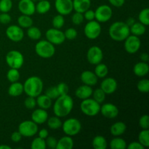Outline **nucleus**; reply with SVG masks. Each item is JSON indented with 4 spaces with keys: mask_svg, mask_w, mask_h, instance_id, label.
<instances>
[{
    "mask_svg": "<svg viewBox=\"0 0 149 149\" xmlns=\"http://www.w3.org/2000/svg\"><path fill=\"white\" fill-rule=\"evenodd\" d=\"M64 35H65V39L74 40L77 37L78 33H77V31L74 28H68L64 32Z\"/></svg>",
    "mask_w": 149,
    "mask_h": 149,
    "instance_id": "49530a36",
    "label": "nucleus"
},
{
    "mask_svg": "<svg viewBox=\"0 0 149 149\" xmlns=\"http://www.w3.org/2000/svg\"><path fill=\"white\" fill-rule=\"evenodd\" d=\"M44 84L42 79L36 76L30 77L25 81L23 84V92L28 96L36 97L42 94L43 91Z\"/></svg>",
    "mask_w": 149,
    "mask_h": 149,
    "instance_id": "7ed1b4c3",
    "label": "nucleus"
},
{
    "mask_svg": "<svg viewBox=\"0 0 149 149\" xmlns=\"http://www.w3.org/2000/svg\"><path fill=\"white\" fill-rule=\"evenodd\" d=\"M92 95L93 96V99L97 103L101 104L105 101L106 94L100 88H97L93 92Z\"/></svg>",
    "mask_w": 149,
    "mask_h": 149,
    "instance_id": "58836bf2",
    "label": "nucleus"
},
{
    "mask_svg": "<svg viewBox=\"0 0 149 149\" xmlns=\"http://www.w3.org/2000/svg\"><path fill=\"white\" fill-rule=\"evenodd\" d=\"M13 7L12 0H0V13H9Z\"/></svg>",
    "mask_w": 149,
    "mask_h": 149,
    "instance_id": "37998d69",
    "label": "nucleus"
},
{
    "mask_svg": "<svg viewBox=\"0 0 149 149\" xmlns=\"http://www.w3.org/2000/svg\"><path fill=\"white\" fill-rule=\"evenodd\" d=\"M45 36H46L47 40L49 41L54 45H61L65 40L64 32L55 28L48 29L45 33Z\"/></svg>",
    "mask_w": 149,
    "mask_h": 149,
    "instance_id": "9b49d317",
    "label": "nucleus"
},
{
    "mask_svg": "<svg viewBox=\"0 0 149 149\" xmlns=\"http://www.w3.org/2000/svg\"><path fill=\"white\" fill-rule=\"evenodd\" d=\"M93 147L95 149H106L108 146V143L106 138L102 135H96L92 143Z\"/></svg>",
    "mask_w": 149,
    "mask_h": 149,
    "instance_id": "c756f323",
    "label": "nucleus"
},
{
    "mask_svg": "<svg viewBox=\"0 0 149 149\" xmlns=\"http://www.w3.org/2000/svg\"><path fill=\"white\" fill-rule=\"evenodd\" d=\"M57 89H58V91L60 95H67L68 93V86L67 85V84L64 82H61L56 85Z\"/></svg>",
    "mask_w": 149,
    "mask_h": 149,
    "instance_id": "8fccbe9b",
    "label": "nucleus"
},
{
    "mask_svg": "<svg viewBox=\"0 0 149 149\" xmlns=\"http://www.w3.org/2000/svg\"><path fill=\"white\" fill-rule=\"evenodd\" d=\"M55 7L58 14L68 15L71 14L73 9V0H55Z\"/></svg>",
    "mask_w": 149,
    "mask_h": 149,
    "instance_id": "2eb2a0df",
    "label": "nucleus"
},
{
    "mask_svg": "<svg viewBox=\"0 0 149 149\" xmlns=\"http://www.w3.org/2000/svg\"><path fill=\"white\" fill-rule=\"evenodd\" d=\"M118 84L116 80L112 77L105 78L100 83V88L106 93V95L113 94L117 90Z\"/></svg>",
    "mask_w": 149,
    "mask_h": 149,
    "instance_id": "a211bd4d",
    "label": "nucleus"
},
{
    "mask_svg": "<svg viewBox=\"0 0 149 149\" xmlns=\"http://www.w3.org/2000/svg\"><path fill=\"white\" fill-rule=\"evenodd\" d=\"M138 142L143 146L145 148L149 146V130H143L138 134Z\"/></svg>",
    "mask_w": 149,
    "mask_h": 149,
    "instance_id": "c9c22d12",
    "label": "nucleus"
},
{
    "mask_svg": "<svg viewBox=\"0 0 149 149\" xmlns=\"http://www.w3.org/2000/svg\"><path fill=\"white\" fill-rule=\"evenodd\" d=\"M139 126L143 130L149 129V116L147 114L143 115L139 119Z\"/></svg>",
    "mask_w": 149,
    "mask_h": 149,
    "instance_id": "09e8293b",
    "label": "nucleus"
},
{
    "mask_svg": "<svg viewBox=\"0 0 149 149\" xmlns=\"http://www.w3.org/2000/svg\"><path fill=\"white\" fill-rule=\"evenodd\" d=\"M5 61L10 68L19 69L24 63V57L19 51L10 50L6 55Z\"/></svg>",
    "mask_w": 149,
    "mask_h": 149,
    "instance_id": "0eeeda50",
    "label": "nucleus"
},
{
    "mask_svg": "<svg viewBox=\"0 0 149 149\" xmlns=\"http://www.w3.org/2000/svg\"><path fill=\"white\" fill-rule=\"evenodd\" d=\"M141 46V42L139 37L135 35L130 34L125 39V49L130 54H135L140 49Z\"/></svg>",
    "mask_w": 149,
    "mask_h": 149,
    "instance_id": "f8f14e48",
    "label": "nucleus"
},
{
    "mask_svg": "<svg viewBox=\"0 0 149 149\" xmlns=\"http://www.w3.org/2000/svg\"><path fill=\"white\" fill-rule=\"evenodd\" d=\"M11 16L8 14V13H0V23L1 24H8L11 22Z\"/></svg>",
    "mask_w": 149,
    "mask_h": 149,
    "instance_id": "603ef678",
    "label": "nucleus"
},
{
    "mask_svg": "<svg viewBox=\"0 0 149 149\" xmlns=\"http://www.w3.org/2000/svg\"><path fill=\"white\" fill-rule=\"evenodd\" d=\"M91 7V0H73V9L75 12L84 13Z\"/></svg>",
    "mask_w": 149,
    "mask_h": 149,
    "instance_id": "5701e85b",
    "label": "nucleus"
},
{
    "mask_svg": "<svg viewBox=\"0 0 149 149\" xmlns=\"http://www.w3.org/2000/svg\"><path fill=\"white\" fill-rule=\"evenodd\" d=\"M138 20L140 23H143L146 26L149 25V9L148 7L141 10L138 15Z\"/></svg>",
    "mask_w": 149,
    "mask_h": 149,
    "instance_id": "4c0bfd02",
    "label": "nucleus"
},
{
    "mask_svg": "<svg viewBox=\"0 0 149 149\" xmlns=\"http://www.w3.org/2000/svg\"><path fill=\"white\" fill-rule=\"evenodd\" d=\"M48 119V113L47 110L42 109H35L31 113V120L37 125L45 123Z\"/></svg>",
    "mask_w": 149,
    "mask_h": 149,
    "instance_id": "6ab92c4d",
    "label": "nucleus"
},
{
    "mask_svg": "<svg viewBox=\"0 0 149 149\" xmlns=\"http://www.w3.org/2000/svg\"><path fill=\"white\" fill-rule=\"evenodd\" d=\"M47 145L45 139L38 138H34L31 144V149H46Z\"/></svg>",
    "mask_w": 149,
    "mask_h": 149,
    "instance_id": "ea45409f",
    "label": "nucleus"
},
{
    "mask_svg": "<svg viewBox=\"0 0 149 149\" xmlns=\"http://www.w3.org/2000/svg\"><path fill=\"white\" fill-rule=\"evenodd\" d=\"M102 28L100 23L97 20H90L85 25L84 33L86 37L90 39H95L98 37L101 33Z\"/></svg>",
    "mask_w": 149,
    "mask_h": 149,
    "instance_id": "1a4fd4ad",
    "label": "nucleus"
},
{
    "mask_svg": "<svg viewBox=\"0 0 149 149\" xmlns=\"http://www.w3.org/2000/svg\"><path fill=\"white\" fill-rule=\"evenodd\" d=\"M47 126L51 130H58L62 127V121L61 120L60 117L55 116H52L50 118H48L47 120Z\"/></svg>",
    "mask_w": 149,
    "mask_h": 149,
    "instance_id": "72a5a7b5",
    "label": "nucleus"
},
{
    "mask_svg": "<svg viewBox=\"0 0 149 149\" xmlns=\"http://www.w3.org/2000/svg\"><path fill=\"white\" fill-rule=\"evenodd\" d=\"M35 52L36 55L42 58L47 59L55 55V45L46 40H40L35 45Z\"/></svg>",
    "mask_w": 149,
    "mask_h": 149,
    "instance_id": "20e7f679",
    "label": "nucleus"
},
{
    "mask_svg": "<svg viewBox=\"0 0 149 149\" xmlns=\"http://www.w3.org/2000/svg\"><path fill=\"white\" fill-rule=\"evenodd\" d=\"M5 33L7 37L14 42H20L24 37V32L23 29L16 25H11L7 27Z\"/></svg>",
    "mask_w": 149,
    "mask_h": 149,
    "instance_id": "ddd939ff",
    "label": "nucleus"
},
{
    "mask_svg": "<svg viewBox=\"0 0 149 149\" xmlns=\"http://www.w3.org/2000/svg\"><path fill=\"white\" fill-rule=\"evenodd\" d=\"M24 106L29 110H33L36 106V97L28 96L24 100Z\"/></svg>",
    "mask_w": 149,
    "mask_h": 149,
    "instance_id": "c03bdc74",
    "label": "nucleus"
},
{
    "mask_svg": "<svg viewBox=\"0 0 149 149\" xmlns=\"http://www.w3.org/2000/svg\"><path fill=\"white\" fill-rule=\"evenodd\" d=\"M45 95H46L47 96H48L50 99H52V100H55L57 97H58L60 96L59 93H58L56 86L49 87V88L45 91Z\"/></svg>",
    "mask_w": 149,
    "mask_h": 149,
    "instance_id": "a18cd8bd",
    "label": "nucleus"
},
{
    "mask_svg": "<svg viewBox=\"0 0 149 149\" xmlns=\"http://www.w3.org/2000/svg\"><path fill=\"white\" fill-rule=\"evenodd\" d=\"M100 112L104 117L108 119H114L118 116L119 111L116 105L107 103L100 106Z\"/></svg>",
    "mask_w": 149,
    "mask_h": 149,
    "instance_id": "dca6fc26",
    "label": "nucleus"
},
{
    "mask_svg": "<svg viewBox=\"0 0 149 149\" xmlns=\"http://www.w3.org/2000/svg\"><path fill=\"white\" fill-rule=\"evenodd\" d=\"M113 10L110 6L107 4H102L95 11V19L99 23H106L112 17Z\"/></svg>",
    "mask_w": 149,
    "mask_h": 149,
    "instance_id": "9d476101",
    "label": "nucleus"
},
{
    "mask_svg": "<svg viewBox=\"0 0 149 149\" xmlns=\"http://www.w3.org/2000/svg\"><path fill=\"white\" fill-rule=\"evenodd\" d=\"M52 24L53 28L58 29H61L65 24V19H64L63 15H57L52 18Z\"/></svg>",
    "mask_w": 149,
    "mask_h": 149,
    "instance_id": "a19ab883",
    "label": "nucleus"
},
{
    "mask_svg": "<svg viewBox=\"0 0 149 149\" xmlns=\"http://www.w3.org/2000/svg\"><path fill=\"white\" fill-rule=\"evenodd\" d=\"M127 148L128 149H144L145 147L141 145L138 141H133L127 146Z\"/></svg>",
    "mask_w": 149,
    "mask_h": 149,
    "instance_id": "6e6d98bb",
    "label": "nucleus"
},
{
    "mask_svg": "<svg viewBox=\"0 0 149 149\" xmlns=\"http://www.w3.org/2000/svg\"><path fill=\"white\" fill-rule=\"evenodd\" d=\"M17 7L22 15L31 16L36 13L35 4L32 0H19Z\"/></svg>",
    "mask_w": 149,
    "mask_h": 149,
    "instance_id": "f3484780",
    "label": "nucleus"
},
{
    "mask_svg": "<svg viewBox=\"0 0 149 149\" xmlns=\"http://www.w3.org/2000/svg\"><path fill=\"white\" fill-rule=\"evenodd\" d=\"M18 131L23 137L30 138L36 135L39 131L38 125L32 120H26L22 122L18 126Z\"/></svg>",
    "mask_w": 149,
    "mask_h": 149,
    "instance_id": "6e6552de",
    "label": "nucleus"
},
{
    "mask_svg": "<svg viewBox=\"0 0 149 149\" xmlns=\"http://www.w3.org/2000/svg\"><path fill=\"white\" fill-rule=\"evenodd\" d=\"M74 108V100L69 95H60L55 99L53 105V113L60 118L68 116Z\"/></svg>",
    "mask_w": 149,
    "mask_h": 149,
    "instance_id": "f257e3e1",
    "label": "nucleus"
},
{
    "mask_svg": "<svg viewBox=\"0 0 149 149\" xmlns=\"http://www.w3.org/2000/svg\"><path fill=\"white\" fill-rule=\"evenodd\" d=\"M94 73L97 78H105L109 74V68L106 64L100 63L96 65Z\"/></svg>",
    "mask_w": 149,
    "mask_h": 149,
    "instance_id": "2f4dec72",
    "label": "nucleus"
},
{
    "mask_svg": "<svg viewBox=\"0 0 149 149\" xmlns=\"http://www.w3.org/2000/svg\"><path fill=\"white\" fill-rule=\"evenodd\" d=\"M140 58H141V61H143V62L147 63L149 61V56H148V53H146V52H143V53L141 54V56H140Z\"/></svg>",
    "mask_w": 149,
    "mask_h": 149,
    "instance_id": "bf43d9fd",
    "label": "nucleus"
},
{
    "mask_svg": "<svg viewBox=\"0 0 149 149\" xmlns=\"http://www.w3.org/2000/svg\"><path fill=\"white\" fill-rule=\"evenodd\" d=\"M84 17L83 13H78V12H76L71 17V21L74 25H77V26L81 24L84 22Z\"/></svg>",
    "mask_w": 149,
    "mask_h": 149,
    "instance_id": "de8ad7c7",
    "label": "nucleus"
},
{
    "mask_svg": "<svg viewBox=\"0 0 149 149\" xmlns=\"http://www.w3.org/2000/svg\"><path fill=\"white\" fill-rule=\"evenodd\" d=\"M22 137L23 136H22L21 134H20L18 131H15V132H13V133H12L10 138H11V141H13V142L18 143L21 141Z\"/></svg>",
    "mask_w": 149,
    "mask_h": 149,
    "instance_id": "5fc2aeb1",
    "label": "nucleus"
},
{
    "mask_svg": "<svg viewBox=\"0 0 149 149\" xmlns=\"http://www.w3.org/2000/svg\"><path fill=\"white\" fill-rule=\"evenodd\" d=\"M17 23H18V26L22 29H28L33 26V21L31 16L22 15L19 16L17 18Z\"/></svg>",
    "mask_w": 149,
    "mask_h": 149,
    "instance_id": "7c9ffc66",
    "label": "nucleus"
},
{
    "mask_svg": "<svg viewBox=\"0 0 149 149\" xmlns=\"http://www.w3.org/2000/svg\"><path fill=\"white\" fill-rule=\"evenodd\" d=\"M17 1H19V0H17Z\"/></svg>",
    "mask_w": 149,
    "mask_h": 149,
    "instance_id": "0e129e2a",
    "label": "nucleus"
},
{
    "mask_svg": "<svg viewBox=\"0 0 149 149\" xmlns=\"http://www.w3.org/2000/svg\"><path fill=\"white\" fill-rule=\"evenodd\" d=\"M12 148L10 146L7 145H0V149H11Z\"/></svg>",
    "mask_w": 149,
    "mask_h": 149,
    "instance_id": "680f3d73",
    "label": "nucleus"
},
{
    "mask_svg": "<svg viewBox=\"0 0 149 149\" xmlns=\"http://www.w3.org/2000/svg\"><path fill=\"white\" fill-rule=\"evenodd\" d=\"M81 82L89 86H95L97 83V77L94 72L91 71H84L80 76Z\"/></svg>",
    "mask_w": 149,
    "mask_h": 149,
    "instance_id": "aec40b11",
    "label": "nucleus"
},
{
    "mask_svg": "<svg viewBox=\"0 0 149 149\" xmlns=\"http://www.w3.org/2000/svg\"><path fill=\"white\" fill-rule=\"evenodd\" d=\"M20 72H19L18 69H16V68H10V69L7 73V80L11 83L18 81V80L20 79Z\"/></svg>",
    "mask_w": 149,
    "mask_h": 149,
    "instance_id": "e433bc0d",
    "label": "nucleus"
},
{
    "mask_svg": "<svg viewBox=\"0 0 149 149\" xmlns=\"http://www.w3.org/2000/svg\"><path fill=\"white\" fill-rule=\"evenodd\" d=\"M93 90L91 86L83 84V85L79 86L76 90L75 95L79 99L84 100V99H87L91 97L92 94H93Z\"/></svg>",
    "mask_w": 149,
    "mask_h": 149,
    "instance_id": "412c9836",
    "label": "nucleus"
},
{
    "mask_svg": "<svg viewBox=\"0 0 149 149\" xmlns=\"http://www.w3.org/2000/svg\"><path fill=\"white\" fill-rule=\"evenodd\" d=\"M74 147V140L71 136H64L58 141L56 149H72Z\"/></svg>",
    "mask_w": 149,
    "mask_h": 149,
    "instance_id": "a878e982",
    "label": "nucleus"
},
{
    "mask_svg": "<svg viewBox=\"0 0 149 149\" xmlns=\"http://www.w3.org/2000/svg\"><path fill=\"white\" fill-rule=\"evenodd\" d=\"M112 6L115 7H121L125 4V0H108Z\"/></svg>",
    "mask_w": 149,
    "mask_h": 149,
    "instance_id": "4d7b16f0",
    "label": "nucleus"
},
{
    "mask_svg": "<svg viewBox=\"0 0 149 149\" xmlns=\"http://www.w3.org/2000/svg\"><path fill=\"white\" fill-rule=\"evenodd\" d=\"M36 12L39 14H46L50 10L51 4L48 0H40L35 4Z\"/></svg>",
    "mask_w": 149,
    "mask_h": 149,
    "instance_id": "c85d7f7f",
    "label": "nucleus"
},
{
    "mask_svg": "<svg viewBox=\"0 0 149 149\" xmlns=\"http://www.w3.org/2000/svg\"><path fill=\"white\" fill-rule=\"evenodd\" d=\"M36 105L39 108L45 110H47L52 106V99L49 98L46 95H39L36 97Z\"/></svg>",
    "mask_w": 149,
    "mask_h": 149,
    "instance_id": "393cba45",
    "label": "nucleus"
},
{
    "mask_svg": "<svg viewBox=\"0 0 149 149\" xmlns=\"http://www.w3.org/2000/svg\"><path fill=\"white\" fill-rule=\"evenodd\" d=\"M146 31V27L145 25L140 22H135L132 26L130 27V31L132 35L140 36L143 35Z\"/></svg>",
    "mask_w": 149,
    "mask_h": 149,
    "instance_id": "cd10ccee",
    "label": "nucleus"
},
{
    "mask_svg": "<svg viewBox=\"0 0 149 149\" xmlns=\"http://www.w3.org/2000/svg\"><path fill=\"white\" fill-rule=\"evenodd\" d=\"M38 1H40V0H38Z\"/></svg>",
    "mask_w": 149,
    "mask_h": 149,
    "instance_id": "e2e57ef3",
    "label": "nucleus"
},
{
    "mask_svg": "<svg viewBox=\"0 0 149 149\" xmlns=\"http://www.w3.org/2000/svg\"><path fill=\"white\" fill-rule=\"evenodd\" d=\"M135 19L132 18V17H130V18H128V20H127V21L125 22V23H127V26H129V27H130V26H132V25L133 24V23H135Z\"/></svg>",
    "mask_w": 149,
    "mask_h": 149,
    "instance_id": "052dcab7",
    "label": "nucleus"
},
{
    "mask_svg": "<svg viewBox=\"0 0 149 149\" xmlns=\"http://www.w3.org/2000/svg\"><path fill=\"white\" fill-rule=\"evenodd\" d=\"M83 15H84V19H86L88 21L93 20L95 19V11L89 9L83 13Z\"/></svg>",
    "mask_w": 149,
    "mask_h": 149,
    "instance_id": "864d4df0",
    "label": "nucleus"
},
{
    "mask_svg": "<svg viewBox=\"0 0 149 149\" xmlns=\"http://www.w3.org/2000/svg\"><path fill=\"white\" fill-rule=\"evenodd\" d=\"M27 35L29 39L32 40H39L42 36V32L39 28L32 26L28 28Z\"/></svg>",
    "mask_w": 149,
    "mask_h": 149,
    "instance_id": "f704fd0d",
    "label": "nucleus"
},
{
    "mask_svg": "<svg viewBox=\"0 0 149 149\" xmlns=\"http://www.w3.org/2000/svg\"><path fill=\"white\" fill-rule=\"evenodd\" d=\"M133 72L137 77H145L149 72L148 64L146 62H143V61L137 63L133 67Z\"/></svg>",
    "mask_w": 149,
    "mask_h": 149,
    "instance_id": "4be33fe9",
    "label": "nucleus"
},
{
    "mask_svg": "<svg viewBox=\"0 0 149 149\" xmlns=\"http://www.w3.org/2000/svg\"><path fill=\"white\" fill-rule=\"evenodd\" d=\"M37 133H39V138H42V139H46L48 136H49V132L47 129H42L39 131H38Z\"/></svg>",
    "mask_w": 149,
    "mask_h": 149,
    "instance_id": "13d9d810",
    "label": "nucleus"
},
{
    "mask_svg": "<svg viewBox=\"0 0 149 149\" xmlns=\"http://www.w3.org/2000/svg\"><path fill=\"white\" fill-rule=\"evenodd\" d=\"M61 127L65 135L72 137L78 135L81 132V124L76 118H69L62 124Z\"/></svg>",
    "mask_w": 149,
    "mask_h": 149,
    "instance_id": "423d86ee",
    "label": "nucleus"
},
{
    "mask_svg": "<svg viewBox=\"0 0 149 149\" xmlns=\"http://www.w3.org/2000/svg\"><path fill=\"white\" fill-rule=\"evenodd\" d=\"M23 93V84L18 81L13 82L8 88V94L12 97H18Z\"/></svg>",
    "mask_w": 149,
    "mask_h": 149,
    "instance_id": "bb28decb",
    "label": "nucleus"
},
{
    "mask_svg": "<svg viewBox=\"0 0 149 149\" xmlns=\"http://www.w3.org/2000/svg\"><path fill=\"white\" fill-rule=\"evenodd\" d=\"M137 88L142 93H148L149 92V81L147 79L140 80L137 84Z\"/></svg>",
    "mask_w": 149,
    "mask_h": 149,
    "instance_id": "79ce46f5",
    "label": "nucleus"
},
{
    "mask_svg": "<svg viewBox=\"0 0 149 149\" xmlns=\"http://www.w3.org/2000/svg\"><path fill=\"white\" fill-rule=\"evenodd\" d=\"M127 130V125L123 122H116L111 126L110 132L113 136L119 137L123 135Z\"/></svg>",
    "mask_w": 149,
    "mask_h": 149,
    "instance_id": "b1692460",
    "label": "nucleus"
},
{
    "mask_svg": "<svg viewBox=\"0 0 149 149\" xmlns=\"http://www.w3.org/2000/svg\"><path fill=\"white\" fill-rule=\"evenodd\" d=\"M81 112L87 116H95L100 113V104L93 98L84 99L80 104Z\"/></svg>",
    "mask_w": 149,
    "mask_h": 149,
    "instance_id": "39448f33",
    "label": "nucleus"
},
{
    "mask_svg": "<svg viewBox=\"0 0 149 149\" xmlns=\"http://www.w3.org/2000/svg\"><path fill=\"white\" fill-rule=\"evenodd\" d=\"M46 145L47 147L51 148V149H55L57 146V143H58V140L53 136H48L46 138Z\"/></svg>",
    "mask_w": 149,
    "mask_h": 149,
    "instance_id": "3c124183",
    "label": "nucleus"
},
{
    "mask_svg": "<svg viewBox=\"0 0 149 149\" xmlns=\"http://www.w3.org/2000/svg\"><path fill=\"white\" fill-rule=\"evenodd\" d=\"M88 62L93 65H97L102 62L103 58V50L97 46H93L89 48L87 53Z\"/></svg>",
    "mask_w": 149,
    "mask_h": 149,
    "instance_id": "4468645a",
    "label": "nucleus"
},
{
    "mask_svg": "<svg viewBox=\"0 0 149 149\" xmlns=\"http://www.w3.org/2000/svg\"><path fill=\"white\" fill-rule=\"evenodd\" d=\"M109 146L111 149H125L127 148V143L123 138H114L111 141Z\"/></svg>",
    "mask_w": 149,
    "mask_h": 149,
    "instance_id": "473e14b6",
    "label": "nucleus"
},
{
    "mask_svg": "<svg viewBox=\"0 0 149 149\" xmlns=\"http://www.w3.org/2000/svg\"><path fill=\"white\" fill-rule=\"evenodd\" d=\"M109 34L113 41L122 42L130 34V27L125 22H114L109 27Z\"/></svg>",
    "mask_w": 149,
    "mask_h": 149,
    "instance_id": "f03ea898",
    "label": "nucleus"
}]
</instances>
